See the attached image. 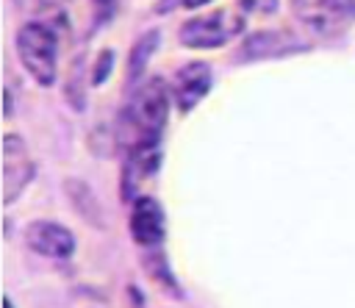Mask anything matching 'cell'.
Masks as SVG:
<instances>
[{"label": "cell", "instance_id": "cell-5", "mask_svg": "<svg viewBox=\"0 0 355 308\" xmlns=\"http://www.w3.org/2000/svg\"><path fill=\"white\" fill-rule=\"evenodd\" d=\"M33 178V158L17 133L3 139V203L11 205Z\"/></svg>", "mask_w": 355, "mask_h": 308}, {"label": "cell", "instance_id": "cell-1", "mask_svg": "<svg viewBox=\"0 0 355 308\" xmlns=\"http://www.w3.org/2000/svg\"><path fill=\"white\" fill-rule=\"evenodd\" d=\"M166 111H169V97L164 80H147L144 86H139L119 117L122 142L130 150L144 144H158V136L166 122Z\"/></svg>", "mask_w": 355, "mask_h": 308}, {"label": "cell", "instance_id": "cell-13", "mask_svg": "<svg viewBox=\"0 0 355 308\" xmlns=\"http://www.w3.org/2000/svg\"><path fill=\"white\" fill-rule=\"evenodd\" d=\"M202 3H211V0H180L183 8H197V6H202Z\"/></svg>", "mask_w": 355, "mask_h": 308}, {"label": "cell", "instance_id": "cell-8", "mask_svg": "<svg viewBox=\"0 0 355 308\" xmlns=\"http://www.w3.org/2000/svg\"><path fill=\"white\" fill-rule=\"evenodd\" d=\"M211 86V69L208 64H186L183 69L175 72V103L180 111H191Z\"/></svg>", "mask_w": 355, "mask_h": 308}, {"label": "cell", "instance_id": "cell-14", "mask_svg": "<svg viewBox=\"0 0 355 308\" xmlns=\"http://www.w3.org/2000/svg\"><path fill=\"white\" fill-rule=\"evenodd\" d=\"M3 308H14V302H11V297H6V300H3Z\"/></svg>", "mask_w": 355, "mask_h": 308}, {"label": "cell", "instance_id": "cell-10", "mask_svg": "<svg viewBox=\"0 0 355 308\" xmlns=\"http://www.w3.org/2000/svg\"><path fill=\"white\" fill-rule=\"evenodd\" d=\"M155 44H158V31H150L147 36L139 39V44L133 47V55H130V75H139L144 69V64H147V58H150Z\"/></svg>", "mask_w": 355, "mask_h": 308}, {"label": "cell", "instance_id": "cell-6", "mask_svg": "<svg viewBox=\"0 0 355 308\" xmlns=\"http://www.w3.org/2000/svg\"><path fill=\"white\" fill-rule=\"evenodd\" d=\"M25 241L33 253L47 255V258H69L75 250V236L64 225L50 222V219L31 222L25 230Z\"/></svg>", "mask_w": 355, "mask_h": 308}, {"label": "cell", "instance_id": "cell-3", "mask_svg": "<svg viewBox=\"0 0 355 308\" xmlns=\"http://www.w3.org/2000/svg\"><path fill=\"white\" fill-rule=\"evenodd\" d=\"M241 28H244V17L239 11H233V8H216L211 14H202L197 19H189L180 28V42L186 47L211 50V47H219V44L230 42Z\"/></svg>", "mask_w": 355, "mask_h": 308}, {"label": "cell", "instance_id": "cell-9", "mask_svg": "<svg viewBox=\"0 0 355 308\" xmlns=\"http://www.w3.org/2000/svg\"><path fill=\"white\" fill-rule=\"evenodd\" d=\"M155 169H158V144L133 147L122 169V194L130 197L139 189V183H144Z\"/></svg>", "mask_w": 355, "mask_h": 308}, {"label": "cell", "instance_id": "cell-12", "mask_svg": "<svg viewBox=\"0 0 355 308\" xmlns=\"http://www.w3.org/2000/svg\"><path fill=\"white\" fill-rule=\"evenodd\" d=\"M92 3H94L97 22H103V19H108V17L116 11V3H119V0H92Z\"/></svg>", "mask_w": 355, "mask_h": 308}, {"label": "cell", "instance_id": "cell-4", "mask_svg": "<svg viewBox=\"0 0 355 308\" xmlns=\"http://www.w3.org/2000/svg\"><path fill=\"white\" fill-rule=\"evenodd\" d=\"M291 6L316 36H336L355 22V0H291Z\"/></svg>", "mask_w": 355, "mask_h": 308}, {"label": "cell", "instance_id": "cell-7", "mask_svg": "<svg viewBox=\"0 0 355 308\" xmlns=\"http://www.w3.org/2000/svg\"><path fill=\"white\" fill-rule=\"evenodd\" d=\"M130 236L141 244V247H155L164 239V211L158 205V200L153 197H139L133 200V211H130Z\"/></svg>", "mask_w": 355, "mask_h": 308}, {"label": "cell", "instance_id": "cell-11", "mask_svg": "<svg viewBox=\"0 0 355 308\" xmlns=\"http://www.w3.org/2000/svg\"><path fill=\"white\" fill-rule=\"evenodd\" d=\"M241 11H252V14H272L277 11V0H239Z\"/></svg>", "mask_w": 355, "mask_h": 308}, {"label": "cell", "instance_id": "cell-2", "mask_svg": "<svg viewBox=\"0 0 355 308\" xmlns=\"http://www.w3.org/2000/svg\"><path fill=\"white\" fill-rule=\"evenodd\" d=\"M17 53L31 78L42 86L55 80V61H58V36L50 22H28L17 33Z\"/></svg>", "mask_w": 355, "mask_h": 308}]
</instances>
